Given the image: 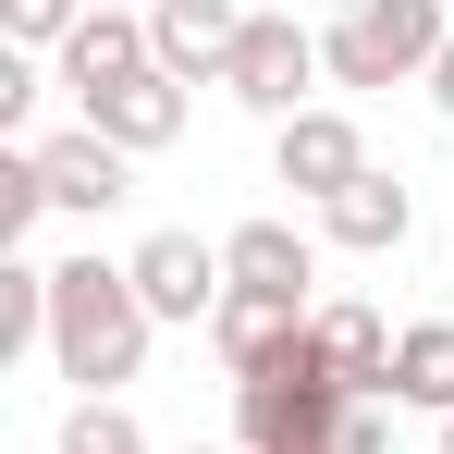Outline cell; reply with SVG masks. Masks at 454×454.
<instances>
[{"mask_svg":"<svg viewBox=\"0 0 454 454\" xmlns=\"http://www.w3.org/2000/svg\"><path fill=\"white\" fill-rule=\"evenodd\" d=\"M123 270H136V295H148L160 332H209L222 295H233V270H222V246H209V233H148Z\"/></svg>","mask_w":454,"mask_h":454,"instance_id":"5b68a950","label":"cell"},{"mask_svg":"<svg viewBox=\"0 0 454 454\" xmlns=\"http://www.w3.org/2000/svg\"><path fill=\"white\" fill-rule=\"evenodd\" d=\"M233 111H258L270 136L295 123V111H319L307 86H319V25H295V12H246V37H233Z\"/></svg>","mask_w":454,"mask_h":454,"instance_id":"277c9868","label":"cell"},{"mask_svg":"<svg viewBox=\"0 0 454 454\" xmlns=\"http://www.w3.org/2000/svg\"><path fill=\"white\" fill-rule=\"evenodd\" d=\"M160 50H148V12H86L74 37H62V62H50V86H74V111L86 98H111L123 74H148Z\"/></svg>","mask_w":454,"mask_h":454,"instance_id":"30bf717a","label":"cell"},{"mask_svg":"<svg viewBox=\"0 0 454 454\" xmlns=\"http://www.w3.org/2000/svg\"><path fill=\"white\" fill-rule=\"evenodd\" d=\"M50 454H160V442H148V418H136L123 393H74L62 430H50Z\"/></svg>","mask_w":454,"mask_h":454,"instance_id":"2e32d148","label":"cell"},{"mask_svg":"<svg viewBox=\"0 0 454 454\" xmlns=\"http://www.w3.org/2000/svg\"><path fill=\"white\" fill-rule=\"evenodd\" d=\"M222 270L246 283V295H295V307H319V246H307L283 209H258V222H233L222 233Z\"/></svg>","mask_w":454,"mask_h":454,"instance_id":"9c48e42d","label":"cell"},{"mask_svg":"<svg viewBox=\"0 0 454 454\" xmlns=\"http://www.w3.org/2000/svg\"><path fill=\"white\" fill-rule=\"evenodd\" d=\"M37 209H50V172H37V148H12V160H0V246L37 222Z\"/></svg>","mask_w":454,"mask_h":454,"instance_id":"d6986e66","label":"cell"},{"mask_svg":"<svg viewBox=\"0 0 454 454\" xmlns=\"http://www.w3.org/2000/svg\"><path fill=\"white\" fill-rule=\"evenodd\" d=\"M307 319H319V307H295V295H246V283H233V295H222V319H209V344H222V369L246 380L258 356H283Z\"/></svg>","mask_w":454,"mask_h":454,"instance_id":"4fadbf2b","label":"cell"},{"mask_svg":"<svg viewBox=\"0 0 454 454\" xmlns=\"http://www.w3.org/2000/svg\"><path fill=\"white\" fill-rule=\"evenodd\" d=\"M148 295H136V270L123 258H50V369L74 380V393H123V380L148 369Z\"/></svg>","mask_w":454,"mask_h":454,"instance_id":"6da1fadb","label":"cell"},{"mask_svg":"<svg viewBox=\"0 0 454 454\" xmlns=\"http://www.w3.org/2000/svg\"><path fill=\"white\" fill-rule=\"evenodd\" d=\"M233 37H246V0H148V50H160V74H184V86H222Z\"/></svg>","mask_w":454,"mask_h":454,"instance_id":"52a82bcc","label":"cell"},{"mask_svg":"<svg viewBox=\"0 0 454 454\" xmlns=\"http://www.w3.org/2000/svg\"><path fill=\"white\" fill-rule=\"evenodd\" d=\"M393 405L454 418V319H405L393 332Z\"/></svg>","mask_w":454,"mask_h":454,"instance_id":"9a60e30c","label":"cell"},{"mask_svg":"<svg viewBox=\"0 0 454 454\" xmlns=\"http://www.w3.org/2000/svg\"><path fill=\"white\" fill-rule=\"evenodd\" d=\"M319 356L356 380V393H393V332H380V307H356V295H319Z\"/></svg>","mask_w":454,"mask_h":454,"instance_id":"5bb4252c","label":"cell"},{"mask_svg":"<svg viewBox=\"0 0 454 454\" xmlns=\"http://www.w3.org/2000/svg\"><path fill=\"white\" fill-rule=\"evenodd\" d=\"M344 405H356V380L319 356V332H295L283 356H258L233 380V454H319L344 430Z\"/></svg>","mask_w":454,"mask_h":454,"instance_id":"7a4b0ae2","label":"cell"},{"mask_svg":"<svg viewBox=\"0 0 454 454\" xmlns=\"http://www.w3.org/2000/svg\"><path fill=\"white\" fill-rule=\"evenodd\" d=\"M86 12H136V0H86Z\"/></svg>","mask_w":454,"mask_h":454,"instance_id":"603a6c76","label":"cell"},{"mask_svg":"<svg viewBox=\"0 0 454 454\" xmlns=\"http://www.w3.org/2000/svg\"><path fill=\"white\" fill-rule=\"evenodd\" d=\"M37 86H50V74H37V50H0V123H25Z\"/></svg>","mask_w":454,"mask_h":454,"instance_id":"44dd1931","label":"cell"},{"mask_svg":"<svg viewBox=\"0 0 454 454\" xmlns=\"http://www.w3.org/2000/svg\"><path fill=\"white\" fill-rule=\"evenodd\" d=\"M332 454H393V418H380V393H356V405H344V430H332Z\"/></svg>","mask_w":454,"mask_h":454,"instance_id":"ffe728a7","label":"cell"},{"mask_svg":"<svg viewBox=\"0 0 454 454\" xmlns=\"http://www.w3.org/2000/svg\"><path fill=\"white\" fill-rule=\"evenodd\" d=\"M442 50H454V0H344L319 25V74L344 98H380V86L430 74Z\"/></svg>","mask_w":454,"mask_h":454,"instance_id":"3957f363","label":"cell"},{"mask_svg":"<svg viewBox=\"0 0 454 454\" xmlns=\"http://www.w3.org/2000/svg\"><path fill=\"white\" fill-rule=\"evenodd\" d=\"M442 454H454V418H442Z\"/></svg>","mask_w":454,"mask_h":454,"instance_id":"d4e9b609","label":"cell"},{"mask_svg":"<svg viewBox=\"0 0 454 454\" xmlns=\"http://www.w3.org/2000/svg\"><path fill=\"white\" fill-rule=\"evenodd\" d=\"M184 454H222V442H184Z\"/></svg>","mask_w":454,"mask_h":454,"instance_id":"cb8c5ba5","label":"cell"},{"mask_svg":"<svg viewBox=\"0 0 454 454\" xmlns=\"http://www.w3.org/2000/svg\"><path fill=\"white\" fill-rule=\"evenodd\" d=\"M430 111H442V123H454V50H442V62H430Z\"/></svg>","mask_w":454,"mask_h":454,"instance_id":"7402d4cb","label":"cell"},{"mask_svg":"<svg viewBox=\"0 0 454 454\" xmlns=\"http://www.w3.org/2000/svg\"><path fill=\"white\" fill-rule=\"evenodd\" d=\"M319 454H332V442H319Z\"/></svg>","mask_w":454,"mask_h":454,"instance_id":"484cf974","label":"cell"},{"mask_svg":"<svg viewBox=\"0 0 454 454\" xmlns=\"http://www.w3.org/2000/svg\"><path fill=\"white\" fill-rule=\"evenodd\" d=\"M37 172H50V209H74V222H111V209L136 197V160L111 148L98 123H74V136H37Z\"/></svg>","mask_w":454,"mask_h":454,"instance_id":"ba28073f","label":"cell"},{"mask_svg":"<svg viewBox=\"0 0 454 454\" xmlns=\"http://www.w3.org/2000/svg\"><path fill=\"white\" fill-rule=\"evenodd\" d=\"M50 344V258H0V356H37Z\"/></svg>","mask_w":454,"mask_h":454,"instance_id":"e0dca14e","label":"cell"},{"mask_svg":"<svg viewBox=\"0 0 454 454\" xmlns=\"http://www.w3.org/2000/svg\"><path fill=\"white\" fill-rule=\"evenodd\" d=\"M86 123H98L123 160H160L172 136H184V74H160V62H148V74H123L111 98H86Z\"/></svg>","mask_w":454,"mask_h":454,"instance_id":"7c38bea8","label":"cell"},{"mask_svg":"<svg viewBox=\"0 0 454 454\" xmlns=\"http://www.w3.org/2000/svg\"><path fill=\"white\" fill-rule=\"evenodd\" d=\"M0 25H12V50H37V62H62V37L86 25V0H0Z\"/></svg>","mask_w":454,"mask_h":454,"instance_id":"ac0fdd59","label":"cell"},{"mask_svg":"<svg viewBox=\"0 0 454 454\" xmlns=\"http://www.w3.org/2000/svg\"><path fill=\"white\" fill-rule=\"evenodd\" d=\"M319 233H332L344 258H393V246L418 233V184H405V172H356V184L319 209Z\"/></svg>","mask_w":454,"mask_h":454,"instance_id":"8fae6325","label":"cell"},{"mask_svg":"<svg viewBox=\"0 0 454 454\" xmlns=\"http://www.w3.org/2000/svg\"><path fill=\"white\" fill-rule=\"evenodd\" d=\"M270 172L295 184L307 209H332V197H344L356 172H380V160H369V136H356V111H332V98H319V111H295V123L270 136Z\"/></svg>","mask_w":454,"mask_h":454,"instance_id":"8992f818","label":"cell"}]
</instances>
